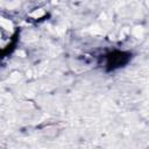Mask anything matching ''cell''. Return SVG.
<instances>
[{
    "label": "cell",
    "instance_id": "6da1fadb",
    "mask_svg": "<svg viewBox=\"0 0 149 149\" xmlns=\"http://www.w3.org/2000/svg\"><path fill=\"white\" fill-rule=\"evenodd\" d=\"M15 29L10 20L0 17V51H7L13 44Z\"/></svg>",
    "mask_w": 149,
    "mask_h": 149
}]
</instances>
